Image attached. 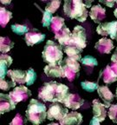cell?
<instances>
[{"instance_id":"1","label":"cell","mask_w":117,"mask_h":125,"mask_svg":"<svg viewBox=\"0 0 117 125\" xmlns=\"http://www.w3.org/2000/svg\"><path fill=\"white\" fill-rule=\"evenodd\" d=\"M68 94H69V90L68 86L55 81H51L44 83V85L39 90L38 97L43 102H50V103L57 102L63 104Z\"/></svg>"},{"instance_id":"2","label":"cell","mask_w":117,"mask_h":125,"mask_svg":"<svg viewBox=\"0 0 117 125\" xmlns=\"http://www.w3.org/2000/svg\"><path fill=\"white\" fill-rule=\"evenodd\" d=\"M63 11L67 17L79 22H85L89 14L83 0H64Z\"/></svg>"},{"instance_id":"3","label":"cell","mask_w":117,"mask_h":125,"mask_svg":"<svg viewBox=\"0 0 117 125\" xmlns=\"http://www.w3.org/2000/svg\"><path fill=\"white\" fill-rule=\"evenodd\" d=\"M26 118L36 125L43 123L47 118V108L44 104L37 99H31L25 111Z\"/></svg>"},{"instance_id":"4","label":"cell","mask_w":117,"mask_h":125,"mask_svg":"<svg viewBox=\"0 0 117 125\" xmlns=\"http://www.w3.org/2000/svg\"><path fill=\"white\" fill-rule=\"evenodd\" d=\"M42 57L44 62L48 63H59L62 60L63 57V52L62 48L60 43H57L54 41L49 40L47 41L46 44L44 45Z\"/></svg>"},{"instance_id":"5","label":"cell","mask_w":117,"mask_h":125,"mask_svg":"<svg viewBox=\"0 0 117 125\" xmlns=\"http://www.w3.org/2000/svg\"><path fill=\"white\" fill-rule=\"evenodd\" d=\"M60 64L64 70L65 77L68 78V81L72 82L73 80L78 78L81 68L79 61L71 57H67L61 61Z\"/></svg>"},{"instance_id":"6","label":"cell","mask_w":117,"mask_h":125,"mask_svg":"<svg viewBox=\"0 0 117 125\" xmlns=\"http://www.w3.org/2000/svg\"><path fill=\"white\" fill-rule=\"evenodd\" d=\"M93 107V119L90 121V125H98L100 123L105 120L107 115L106 106L102 104L98 99L93 100L92 103Z\"/></svg>"},{"instance_id":"7","label":"cell","mask_w":117,"mask_h":125,"mask_svg":"<svg viewBox=\"0 0 117 125\" xmlns=\"http://www.w3.org/2000/svg\"><path fill=\"white\" fill-rule=\"evenodd\" d=\"M68 108L62 105L59 103H52L49 106V109L47 110V119L48 120H57L60 122L63 117L68 114Z\"/></svg>"},{"instance_id":"8","label":"cell","mask_w":117,"mask_h":125,"mask_svg":"<svg viewBox=\"0 0 117 125\" xmlns=\"http://www.w3.org/2000/svg\"><path fill=\"white\" fill-rule=\"evenodd\" d=\"M96 32L101 36H110L111 39H115L117 37V21L106 22L100 23L96 28Z\"/></svg>"},{"instance_id":"9","label":"cell","mask_w":117,"mask_h":125,"mask_svg":"<svg viewBox=\"0 0 117 125\" xmlns=\"http://www.w3.org/2000/svg\"><path fill=\"white\" fill-rule=\"evenodd\" d=\"M71 41L80 46L81 48L84 49L87 45V35H86V31L82 26L76 25L72 31V36H71Z\"/></svg>"},{"instance_id":"10","label":"cell","mask_w":117,"mask_h":125,"mask_svg":"<svg viewBox=\"0 0 117 125\" xmlns=\"http://www.w3.org/2000/svg\"><path fill=\"white\" fill-rule=\"evenodd\" d=\"M61 46L62 48V51L68 55V57H71L73 58L76 59V60L81 61V59H82V52L83 51V49L81 48L80 46H78L75 43H73L71 41V39L68 43L61 45Z\"/></svg>"},{"instance_id":"11","label":"cell","mask_w":117,"mask_h":125,"mask_svg":"<svg viewBox=\"0 0 117 125\" xmlns=\"http://www.w3.org/2000/svg\"><path fill=\"white\" fill-rule=\"evenodd\" d=\"M10 96L13 98L14 101L18 104L19 102L26 101L31 96V91L23 84L18 87H15L11 91H10Z\"/></svg>"},{"instance_id":"12","label":"cell","mask_w":117,"mask_h":125,"mask_svg":"<svg viewBox=\"0 0 117 125\" xmlns=\"http://www.w3.org/2000/svg\"><path fill=\"white\" fill-rule=\"evenodd\" d=\"M45 75L49 77H58L62 78L65 77L64 70L62 69V65L59 63H48L43 69Z\"/></svg>"},{"instance_id":"13","label":"cell","mask_w":117,"mask_h":125,"mask_svg":"<svg viewBox=\"0 0 117 125\" xmlns=\"http://www.w3.org/2000/svg\"><path fill=\"white\" fill-rule=\"evenodd\" d=\"M16 104L17 103L10 96V94H0V110L2 115L6 112L11 111L16 108Z\"/></svg>"},{"instance_id":"14","label":"cell","mask_w":117,"mask_h":125,"mask_svg":"<svg viewBox=\"0 0 117 125\" xmlns=\"http://www.w3.org/2000/svg\"><path fill=\"white\" fill-rule=\"evenodd\" d=\"M45 34L42 33L37 30H33V31H28L24 36V40L26 42V44L28 46H33L35 44L41 43L42 42L44 41Z\"/></svg>"},{"instance_id":"15","label":"cell","mask_w":117,"mask_h":125,"mask_svg":"<svg viewBox=\"0 0 117 125\" xmlns=\"http://www.w3.org/2000/svg\"><path fill=\"white\" fill-rule=\"evenodd\" d=\"M83 103L84 100L79 95L69 93L67 98L65 99V101L63 102V104L68 109H72V110H76L83 104Z\"/></svg>"},{"instance_id":"16","label":"cell","mask_w":117,"mask_h":125,"mask_svg":"<svg viewBox=\"0 0 117 125\" xmlns=\"http://www.w3.org/2000/svg\"><path fill=\"white\" fill-rule=\"evenodd\" d=\"M114 48L115 46L112 40L106 37L101 38L95 45V49L101 54H109Z\"/></svg>"},{"instance_id":"17","label":"cell","mask_w":117,"mask_h":125,"mask_svg":"<svg viewBox=\"0 0 117 125\" xmlns=\"http://www.w3.org/2000/svg\"><path fill=\"white\" fill-rule=\"evenodd\" d=\"M89 17L95 23H100L106 18V9L100 4L92 6L89 11Z\"/></svg>"},{"instance_id":"18","label":"cell","mask_w":117,"mask_h":125,"mask_svg":"<svg viewBox=\"0 0 117 125\" xmlns=\"http://www.w3.org/2000/svg\"><path fill=\"white\" fill-rule=\"evenodd\" d=\"M97 92L101 99L104 103V105L107 108H109L111 105V103L113 102L115 96L110 91L107 86H99L97 89Z\"/></svg>"},{"instance_id":"19","label":"cell","mask_w":117,"mask_h":125,"mask_svg":"<svg viewBox=\"0 0 117 125\" xmlns=\"http://www.w3.org/2000/svg\"><path fill=\"white\" fill-rule=\"evenodd\" d=\"M82 123V114L76 111H71L68 113L63 119H62L59 123L61 125H70V124H81Z\"/></svg>"},{"instance_id":"20","label":"cell","mask_w":117,"mask_h":125,"mask_svg":"<svg viewBox=\"0 0 117 125\" xmlns=\"http://www.w3.org/2000/svg\"><path fill=\"white\" fill-rule=\"evenodd\" d=\"M7 76L12 79L17 83L24 84L26 83V76H27V71L22 70H9L7 73Z\"/></svg>"},{"instance_id":"21","label":"cell","mask_w":117,"mask_h":125,"mask_svg":"<svg viewBox=\"0 0 117 125\" xmlns=\"http://www.w3.org/2000/svg\"><path fill=\"white\" fill-rule=\"evenodd\" d=\"M71 36H72V32L69 31V29L66 25H64L62 29L55 33V38L59 42L61 45H62L70 41Z\"/></svg>"},{"instance_id":"22","label":"cell","mask_w":117,"mask_h":125,"mask_svg":"<svg viewBox=\"0 0 117 125\" xmlns=\"http://www.w3.org/2000/svg\"><path fill=\"white\" fill-rule=\"evenodd\" d=\"M100 78H102V81L106 84H111L116 82L117 80L116 75L113 72V70L110 68V65H107V67L103 70L100 71Z\"/></svg>"},{"instance_id":"23","label":"cell","mask_w":117,"mask_h":125,"mask_svg":"<svg viewBox=\"0 0 117 125\" xmlns=\"http://www.w3.org/2000/svg\"><path fill=\"white\" fill-rule=\"evenodd\" d=\"M12 57L10 56H8L5 54H2L0 56V74H1V78H4L7 76L8 73V69L10 65L12 64Z\"/></svg>"},{"instance_id":"24","label":"cell","mask_w":117,"mask_h":125,"mask_svg":"<svg viewBox=\"0 0 117 125\" xmlns=\"http://www.w3.org/2000/svg\"><path fill=\"white\" fill-rule=\"evenodd\" d=\"M65 25V20L63 18H61V17H53L52 21H51L50 26H49V29L52 32L56 33L57 31H58L59 30L62 29L63 26Z\"/></svg>"},{"instance_id":"25","label":"cell","mask_w":117,"mask_h":125,"mask_svg":"<svg viewBox=\"0 0 117 125\" xmlns=\"http://www.w3.org/2000/svg\"><path fill=\"white\" fill-rule=\"evenodd\" d=\"M0 41H1L0 42V51H1L2 54H5V53L9 52L13 48L14 43L9 37H1Z\"/></svg>"},{"instance_id":"26","label":"cell","mask_w":117,"mask_h":125,"mask_svg":"<svg viewBox=\"0 0 117 125\" xmlns=\"http://www.w3.org/2000/svg\"><path fill=\"white\" fill-rule=\"evenodd\" d=\"M12 18V13L6 10L5 8L1 7L0 9V24L2 27H5L7 25V23H9Z\"/></svg>"},{"instance_id":"27","label":"cell","mask_w":117,"mask_h":125,"mask_svg":"<svg viewBox=\"0 0 117 125\" xmlns=\"http://www.w3.org/2000/svg\"><path fill=\"white\" fill-rule=\"evenodd\" d=\"M43 2H45L47 4L45 10H49L52 13L57 11L61 4V0H43Z\"/></svg>"},{"instance_id":"28","label":"cell","mask_w":117,"mask_h":125,"mask_svg":"<svg viewBox=\"0 0 117 125\" xmlns=\"http://www.w3.org/2000/svg\"><path fill=\"white\" fill-rule=\"evenodd\" d=\"M11 31L17 35H25L29 31V28L26 25H23V24H18V23H15L11 25Z\"/></svg>"},{"instance_id":"29","label":"cell","mask_w":117,"mask_h":125,"mask_svg":"<svg viewBox=\"0 0 117 125\" xmlns=\"http://www.w3.org/2000/svg\"><path fill=\"white\" fill-rule=\"evenodd\" d=\"M81 86L84 90L88 92H94L95 90H97L98 87V83H94V82H88V81H83L81 83Z\"/></svg>"},{"instance_id":"30","label":"cell","mask_w":117,"mask_h":125,"mask_svg":"<svg viewBox=\"0 0 117 125\" xmlns=\"http://www.w3.org/2000/svg\"><path fill=\"white\" fill-rule=\"evenodd\" d=\"M81 62H82V64L88 67H95L98 65V62L96 58L92 57V56H85L81 59Z\"/></svg>"},{"instance_id":"31","label":"cell","mask_w":117,"mask_h":125,"mask_svg":"<svg viewBox=\"0 0 117 125\" xmlns=\"http://www.w3.org/2000/svg\"><path fill=\"white\" fill-rule=\"evenodd\" d=\"M53 16H52V12L49 11V10H45L43 11V19H42V24H43V27H49L50 26L51 21H52Z\"/></svg>"},{"instance_id":"32","label":"cell","mask_w":117,"mask_h":125,"mask_svg":"<svg viewBox=\"0 0 117 125\" xmlns=\"http://www.w3.org/2000/svg\"><path fill=\"white\" fill-rule=\"evenodd\" d=\"M37 77V75L36 71L32 68H29L27 70V76H26V84L28 86L32 85L36 82Z\"/></svg>"},{"instance_id":"33","label":"cell","mask_w":117,"mask_h":125,"mask_svg":"<svg viewBox=\"0 0 117 125\" xmlns=\"http://www.w3.org/2000/svg\"><path fill=\"white\" fill-rule=\"evenodd\" d=\"M17 83L14 82L12 79L10 80H6L4 78H1L0 82V88L2 90H10L12 87H15Z\"/></svg>"},{"instance_id":"34","label":"cell","mask_w":117,"mask_h":125,"mask_svg":"<svg viewBox=\"0 0 117 125\" xmlns=\"http://www.w3.org/2000/svg\"><path fill=\"white\" fill-rule=\"evenodd\" d=\"M107 115L112 120V122L117 123V104H111L109 107Z\"/></svg>"},{"instance_id":"35","label":"cell","mask_w":117,"mask_h":125,"mask_svg":"<svg viewBox=\"0 0 117 125\" xmlns=\"http://www.w3.org/2000/svg\"><path fill=\"white\" fill-rule=\"evenodd\" d=\"M27 123V120L22 116L21 114H17L11 122L10 123V125H23Z\"/></svg>"},{"instance_id":"36","label":"cell","mask_w":117,"mask_h":125,"mask_svg":"<svg viewBox=\"0 0 117 125\" xmlns=\"http://www.w3.org/2000/svg\"><path fill=\"white\" fill-rule=\"evenodd\" d=\"M100 3H102L103 4H105L106 6L109 8H112L115 6V4L116 2V0H99Z\"/></svg>"},{"instance_id":"37","label":"cell","mask_w":117,"mask_h":125,"mask_svg":"<svg viewBox=\"0 0 117 125\" xmlns=\"http://www.w3.org/2000/svg\"><path fill=\"white\" fill-rule=\"evenodd\" d=\"M110 68H111V70H113V72L115 73L117 76V62H112V63L110 64Z\"/></svg>"},{"instance_id":"38","label":"cell","mask_w":117,"mask_h":125,"mask_svg":"<svg viewBox=\"0 0 117 125\" xmlns=\"http://www.w3.org/2000/svg\"><path fill=\"white\" fill-rule=\"evenodd\" d=\"M111 61H112V62H117V47H116V49L115 50V52H114V54L112 55Z\"/></svg>"},{"instance_id":"39","label":"cell","mask_w":117,"mask_h":125,"mask_svg":"<svg viewBox=\"0 0 117 125\" xmlns=\"http://www.w3.org/2000/svg\"><path fill=\"white\" fill-rule=\"evenodd\" d=\"M94 0H83L84 4H86V6H87V8H91V4L92 3H93Z\"/></svg>"},{"instance_id":"40","label":"cell","mask_w":117,"mask_h":125,"mask_svg":"<svg viewBox=\"0 0 117 125\" xmlns=\"http://www.w3.org/2000/svg\"><path fill=\"white\" fill-rule=\"evenodd\" d=\"M0 1L3 4H10L11 2V0H0Z\"/></svg>"},{"instance_id":"41","label":"cell","mask_w":117,"mask_h":125,"mask_svg":"<svg viewBox=\"0 0 117 125\" xmlns=\"http://www.w3.org/2000/svg\"><path fill=\"white\" fill-rule=\"evenodd\" d=\"M114 15H115V17L117 18V8L115 10V11H114Z\"/></svg>"},{"instance_id":"42","label":"cell","mask_w":117,"mask_h":125,"mask_svg":"<svg viewBox=\"0 0 117 125\" xmlns=\"http://www.w3.org/2000/svg\"><path fill=\"white\" fill-rule=\"evenodd\" d=\"M116 99H117V88H116Z\"/></svg>"},{"instance_id":"43","label":"cell","mask_w":117,"mask_h":125,"mask_svg":"<svg viewBox=\"0 0 117 125\" xmlns=\"http://www.w3.org/2000/svg\"><path fill=\"white\" fill-rule=\"evenodd\" d=\"M115 39H116V41H117V37H116V38H115Z\"/></svg>"},{"instance_id":"44","label":"cell","mask_w":117,"mask_h":125,"mask_svg":"<svg viewBox=\"0 0 117 125\" xmlns=\"http://www.w3.org/2000/svg\"><path fill=\"white\" fill-rule=\"evenodd\" d=\"M116 3H117V0H116Z\"/></svg>"},{"instance_id":"45","label":"cell","mask_w":117,"mask_h":125,"mask_svg":"<svg viewBox=\"0 0 117 125\" xmlns=\"http://www.w3.org/2000/svg\"><path fill=\"white\" fill-rule=\"evenodd\" d=\"M42 1H43V0H42Z\"/></svg>"}]
</instances>
